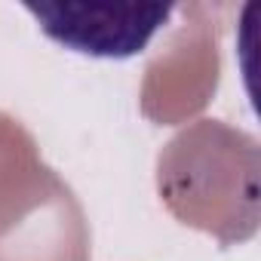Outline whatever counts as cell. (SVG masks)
I'll return each mask as SVG.
<instances>
[{
    "mask_svg": "<svg viewBox=\"0 0 261 261\" xmlns=\"http://www.w3.org/2000/svg\"><path fill=\"white\" fill-rule=\"evenodd\" d=\"M59 46L92 59H133L172 19V4H25Z\"/></svg>",
    "mask_w": 261,
    "mask_h": 261,
    "instance_id": "cell-1",
    "label": "cell"
}]
</instances>
